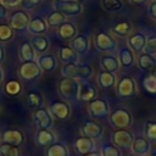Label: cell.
I'll return each mask as SVG.
<instances>
[{"label":"cell","instance_id":"obj_29","mask_svg":"<svg viewBox=\"0 0 156 156\" xmlns=\"http://www.w3.org/2000/svg\"><path fill=\"white\" fill-rule=\"evenodd\" d=\"M30 44L34 49L35 52H39V54H43L48 50L50 43H49V39L45 37V35H34L32 39H30Z\"/></svg>","mask_w":156,"mask_h":156},{"label":"cell","instance_id":"obj_42","mask_svg":"<svg viewBox=\"0 0 156 156\" xmlns=\"http://www.w3.org/2000/svg\"><path fill=\"white\" fill-rule=\"evenodd\" d=\"M144 52L150 55H156V35H151L146 39V45L144 49Z\"/></svg>","mask_w":156,"mask_h":156},{"label":"cell","instance_id":"obj_27","mask_svg":"<svg viewBox=\"0 0 156 156\" xmlns=\"http://www.w3.org/2000/svg\"><path fill=\"white\" fill-rule=\"evenodd\" d=\"M74 147H76L77 152H79L82 155L89 154L94 150V140L89 139L87 136H80L74 141Z\"/></svg>","mask_w":156,"mask_h":156},{"label":"cell","instance_id":"obj_51","mask_svg":"<svg viewBox=\"0 0 156 156\" xmlns=\"http://www.w3.org/2000/svg\"><path fill=\"white\" fill-rule=\"evenodd\" d=\"M151 76H154V77H156V66L151 69Z\"/></svg>","mask_w":156,"mask_h":156},{"label":"cell","instance_id":"obj_33","mask_svg":"<svg viewBox=\"0 0 156 156\" xmlns=\"http://www.w3.org/2000/svg\"><path fill=\"white\" fill-rule=\"evenodd\" d=\"M63 22H66V16L56 10H54L52 12H50L48 15V18H46V23L48 26L50 27H60Z\"/></svg>","mask_w":156,"mask_h":156},{"label":"cell","instance_id":"obj_28","mask_svg":"<svg viewBox=\"0 0 156 156\" xmlns=\"http://www.w3.org/2000/svg\"><path fill=\"white\" fill-rule=\"evenodd\" d=\"M136 63H138L140 69L149 71L156 66V57L154 55H150L146 52H140L138 58H136Z\"/></svg>","mask_w":156,"mask_h":156},{"label":"cell","instance_id":"obj_52","mask_svg":"<svg viewBox=\"0 0 156 156\" xmlns=\"http://www.w3.org/2000/svg\"><path fill=\"white\" fill-rule=\"evenodd\" d=\"M149 156H156V151H154V152H150V154H149Z\"/></svg>","mask_w":156,"mask_h":156},{"label":"cell","instance_id":"obj_25","mask_svg":"<svg viewBox=\"0 0 156 156\" xmlns=\"http://www.w3.org/2000/svg\"><path fill=\"white\" fill-rule=\"evenodd\" d=\"M112 33L118 35V37H129L132 34V30H133V27H132V23L127 20H123V21H118L116 22L112 28H111Z\"/></svg>","mask_w":156,"mask_h":156},{"label":"cell","instance_id":"obj_45","mask_svg":"<svg viewBox=\"0 0 156 156\" xmlns=\"http://www.w3.org/2000/svg\"><path fill=\"white\" fill-rule=\"evenodd\" d=\"M147 11H149V16H150L152 20L156 21V1H152V2L149 5Z\"/></svg>","mask_w":156,"mask_h":156},{"label":"cell","instance_id":"obj_47","mask_svg":"<svg viewBox=\"0 0 156 156\" xmlns=\"http://www.w3.org/2000/svg\"><path fill=\"white\" fill-rule=\"evenodd\" d=\"M5 60V49H4V45L0 41V63Z\"/></svg>","mask_w":156,"mask_h":156},{"label":"cell","instance_id":"obj_14","mask_svg":"<svg viewBox=\"0 0 156 156\" xmlns=\"http://www.w3.org/2000/svg\"><path fill=\"white\" fill-rule=\"evenodd\" d=\"M104 133V128L100 123L93 121V119H89V121H85L84 124L82 126V134L83 136H87L89 139H99Z\"/></svg>","mask_w":156,"mask_h":156},{"label":"cell","instance_id":"obj_16","mask_svg":"<svg viewBox=\"0 0 156 156\" xmlns=\"http://www.w3.org/2000/svg\"><path fill=\"white\" fill-rule=\"evenodd\" d=\"M146 39H147V37L143 32H135V33H133L128 37L127 43H128V46L132 49L133 52L140 54L145 49Z\"/></svg>","mask_w":156,"mask_h":156},{"label":"cell","instance_id":"obj_1","mask_svg":"<svg viewBox=\"0 0 156 156\" xmlns=\"http://www.w3.org/2000/svg\"><path fill=\"white\" fill-rule=\"evenodd\" d=\"M79 89H80V83L76 78L65 77L58 83V91L61 96L66 99L67 101L77 100L79 95Z\"/></svg>","mask_w":156,"mask_h":156},{"label":"cell","instance_id":"obj_53","mask_svg":"<svg viewBox=\"0 0 156 156\" xmlns=\"http://www.w3.org/2000/svg\"><path fill=\"white\" fill-rule=\"evenodd\" d=\"M151 1H156V0H151Z\"/></svg>","mask_w":156,"mask_h":156},{"label":"cell","instance_id":"obj_23","mask_svg":"<svg viewBox=\"0 0 156 156\" xmlns=\"http://www.w3.org/2000/svg\"><path fill=\"white\" fill-rule=\"evenodd\" d=\"M55 140H56V136L50 129H38L37 135H35V143L39 146L48 147L51 144H54Z\"/></svg>","mask_w":156,"mask_h":156},{"label":"cell","instance_id":"obj_44","mask_svg":"<svg viewBox=\"0 0 156 156\" xmlns=\"http://www.w3.org/2000/svg\"><path fill=\"white\" fill-rule=\"evenodd\" d=\"M0 2L5 6V7H15L17 5L21 4V0H0Z\"/></svg>","mask_w":156,"mask_h":156},{"label":"cell","instance_id":"obj_10","mask_svg":"<svg viewBox=\"0 0 156 156\" xmlns=\"http://www.w3.org/2000/svg\"><path fill=\"white\" fill-rule=\"evenodd\" d=\"M41 73V69L37 61H23L22 65L18 68V74L21 78L26 80H30L34 78H38Z\"/></svg>","mask_w":156,"mask_h":156},{"label":"cell","instance_id":"obj_38","mask_svg":"<svg viewBox=\"0 0 156 156\" xmlns=\"http://www.w3.org/2000/svg\"><path fill=\"white\" fill-rule=\"evenodd\" d=\"M0 155L1 156H20V149L18 146L2 143L0 144Z\"/></svg>","mask_w":156,"mask_h":156},{"label":"cell","instance_id":"obj_32","mask_svg":"<svg viewBox=\"0 0 156 156\" xmlns=\"http://www.w3.org/2000/svg\"><path fill=\"white\" fill-rule=\"evenodd\" d=\"M45 155L46 156H68V149L66 147L65 144L55 141L54 144L48 146Z\"/></svg>","mask_w":156,"mask_h":156},{"label":"cell","instance_id":"obj_46","mask_svg":"<svg viewBox=\"0 0 156 156\" xmlns=\"http://www.w3.org/2000/svg\"><path fill=\"white\" fill-rule=\"evenodd\" d=\"M7 17V7H5L1 2H0V20H4Z\"/></svg>","mask_w":156,"mask_h":156},{"label":"cell","instance_id":"obj_54","mask_svg":"<svg viewBox=\"0 0 156 156\" xmlns=\"http://www.w3.org/2000/svg\"><path fill=\"white\" fill-rule=\"evenodd\" d=\"M133 156H135V155H133Z\"/></svg>","mask_w":156,"mask_h":156},{"label":"cell","instance_id":"obj_48","mask_svg":"<svg viewBox=\"0 0 156 156\" xmlns=\"http://www.w3.org/2000/svg\"><path fill=\"white\" fill-rule=\"evenodd\" d=\"M128 1L133 5H143V4L146 2V0H128Z\"/></svg>","mask_w":156,"mask_h":156},{"label":"cell","instance_id":"obj_24","mask_svg":"<svg viewBox=\"0 0 156 156\" xmlns=\"http://www.w3.org/2000/svg\"><path fill=\"white\" fill-rule=\"evenodd\" d=\"M58 58L63 63H78L79 55L71 46H62L58 50Z\"/></svg>","mask_w":156,"mask_h":156},{"label":"cell","instance_id":"obj_31","mask_svg":"<svg viewBox=\"0 0 156 156\" xmlns=\"http://www.w3.org/2000/svg\"><path fill=\"white\" fill-rule=\"evenodd\" d=\"M96 96V89L90 85V84H80V89H79V95L78 99L82 101H91L94 100Z\"/></svg>","mask_w":156,"mask_h":156},{"label":"cell","instance_id":"obj_34","mask_svg":"<svg viewBox=\"0 0 156 156\" xmlns=\"http://www.w3.org/2000/svg\"><path fill=\"white\" fill-rule=\"evenodd\" d=\"M144 136L151 143L156 141V121H146L144 124Z\"/></svg>","mask_w":156,"mask_h":156},{"label":"cell","instance_id":"obj_37","mask_svg":"<svg viewBox=\"0 0 156 156\" xmlns=\"http://www.w3.org/2000/svg\"><path fill=\"white\" fill-rule=\"evenodd\" d=\"M27 102L30 107H41L43 105V98H41V94L38 93V91H30L28 93L27 95Z\"/></svg>","mask_w":156,"mask_h":156},{"label":"cell","instance_id":"obj_30","mask_svg":"<svg viewBox=\"0 0 156 156\" xmlns=\"http://www.w3.org/2000/svg\"><path fill=\"white\" fill-rule=\"evenodd\" d=\"M20 57L22 61H35V51L30 41H23L20 46Z\"/></svg>","mask_w":156,"mask_h":156},{"label":"cell","instance_id":"obj_22","mask_svg":"<svg viewBox=\"0 0 156 156\" xmlns=\"http://www.w3.org/2000/svg\"><path fill=\"white\" fill-rule=\"evenodd\" d=\"M57 35L62 40H72L77 35V27H76V24L73 22H71V21L63 22L58 27V29H57Z\"/></svg>","mask_w":156,"mask_h":156},{"label":"cell","instance_id":"obj_40","mask_svg":"<svg viewBox=\"0 0 156 156\" xmlns=\"http://www.w3.org/2000/svg\"><path fill=\"white\" fill-rule=\"evenodd\" d=\"M101 156H122L119 147L113 144H106L101 147Z\"/></svg>","mask_w":156,"mask_h":156},{"label":"cell","instance_id":"obj_11","mask_svg":"<svg viewBox=\"0 0 156 156\" xmlns=\"http://www.w3.org/2000/svg\"><path fill=\"white\" fill-rule=\"evenodd\" d=\"M30 18L29 15L24 10H16L10 15V27L13 30H23L27 29Z\"/></svg>","mask_w":156,"mask_h":156},{"label":"cell","instance_id":"obj_2","mask_svg":"<svg viewBox=\"0 0 156 156\" xmlns=\"http://www.w3.org/2000/svg\"><path fill=\"white\" fill-rule=\"evenodd\" d=\"M61 73L63 77L76 78V79H85L91 77L93 67L90 65H80V63H65Z\"/></svg>","mask_w":156,"mask_h":156},{"label":"cell","instance_id":"obj_18","mask_svg":"<svg viewBox=\"0 0 156 156\" xmlns=\"http://www.w3.org/2000/svg\"><path fill=\"white\" fill-rule=\"evenodd\" d=\"M27 30L34 35H43L48 30V23L43 17L35 16V17L30 18L28 27H27Z\"/></svg>","mask_w":156,"mask_h":156},{"label":"cell","instance_id":"obj_17","mask_svg":"<svg viewBox=\"0 0 156 156\" xmlns=\"http://www.w3.org/2000/svg\"><path fill=\"white\" fill-rule=\"evenodd\" d=\"M100 65L102 67L104 71L110 72V73H117L121 68L119 61L117 58V56L112 55V54H105L100 57Z\"/></svg>","mask_w":156,"mask_h":156},{"label":"cell","instance_id":"obj_7","mask_svg":"<svg viewBox=\"0 0 156 156\" xmlns=\"http://www.w3.org/2000/svg\"><path fill=\"white\" fill-rule=\"evenodd\" d=\"M88 112L93 118H105L110 115V106L106 100L95 98L94 100L89 101L88 105Z\"/></svg>","mask_w":156,"mask_h":156},{"label":"cell","instance_id":"obj_41","mask_svg":"<svg viewBox=\"0 0 156 156\" xmlns=\"http://www.w3.org/2000/svg\"><path fill=\"white\" fill-rule=\"evenodd\" d=\"M143 87L147 93L156 94V77H154L151 74L145 77L143 80Z\"/></svg>","mask_w":156,"mask_h":156},{"label":"cell","instance_id":"obj_19","mask_svg":"<svg viewBox=\"0 0 156 156\" xmlns=\"http://www.w3.org/2000/svg\"><path fill=\"white\" fill-rule=\"evenodd\" d=\"M37 63L44 72H54L57 67V58L52 54H41L37 58Z\"/></svg>","mask_w":156,"mask_h":156},{"label":"cell","instance_id":"obj_8","mask_svg":"<svg viewBox=\"0 0 156 156\" xmlns=\"http://www.w3.org/2000/svg\"><path fill=\"white\" fill-rule=\"evenodd\" d=\"M133 140H134V135L130 130H128V128H117L112 133V143L119 149L130 147Z\"/></svg>","mask_w":156,"mask_h":156},{"label":"cell","instance_id":"obj_43","mask_svg":"<svg viewBox=\"0 0 156 156\" xmlns=\"http://www.w3.org/2000/svg\"><path fill=\"white\" fill-rule=\"evenodd\" d=\"M43 0H21V6L24 9V10H32L34 9L35 6H38Z\"/></svg>","mask_w":156,"mask_h":156},{"label":"cell","instance_id":"obj_12","mask_svg":"<svg viewBox=\"0 0 156 156\" xmlns=\"http://www.w3.org/2000/svg\"><path fill=\"white\" fill-rule=\"evenodd\" d=\"M130 150H132V154L135 156H146L151 152V144L144 135L134 136Z\"/></svg>","mask_w":156,"mask_h":156},{"label":"cell","instance_id":"obj_5","mask_svg":"<svg viewBox=\"0 0 156 156\" xmlns=\"http://www.w3.org/2000/svg\"><path fill=\"white\" fill-rule=\"evenodd\" d=\"M136 83L135 80L129 77V76H124L122 77L117 83H116V94L118 98L121 99H129L133 98L136 94Z\"/></svg>","mask_w":156,"mask_h":156},{"label":"cell","instance_id":"obj_6","mask_svg":"<svg viewBox=\"0 0 156 156\" xmlns=\"http://www.w3.org/2000/svg\"><path fill=\"white\" fill-rule=\"evenodd\" d=\"M110 122L116 129L117 128H128L133 123V116L127 108L119 107L110 113Z\"/></svg>","mask_w":156,"mask_h":156},{"label":"cell","instance_id":"obj_9","mask_svg":"<svg viewBox=\"0 0 156 156\" xmlns=\"http://www.w3.org/2000/svg\"><path fill=\"white\" fill-rule=\"evenodd\" d=\"M52 116L46 107H38L33 113V119L38 129H50L52 126Z\"/></svg>","mask_w":156,"mask_h":156},{"label":"cell","instance_id":"obj_13","mask_svg":"<svg viewBox=\"0 0 156 156\" xmlns=\"http://www.w3.org/2000/svg\"><path fill=\"white\" fill-rule=\"evenodd\" d=\"M49 111H50L52 117L58 118V119H66V118L69 117V113H71L69 105L66 101H62V100L52 101L49 106Z\"/></svg>","mask_w":156,"mask_h":156},{"label":"cell","instance_id":"obj_4","mask_svg":"<svg viewBox=\"0 0 156 156\" xmlns=\"http://www.w3.org/2000/svg\"><path fill=\"white\" fill-rule=\"evenodd\" d=\"M94 45L101 52H113L117 49V40L107 32H98L94 35Z\"/></svg>","mask_w":156,"mask_h":156},{"label":"cell","instance_id":"obj_50","mask_svg":"<svg viewBox=\"0 0 156 156\" xmlns=\"http://www.w3.org/2000/svg\"><path fill=\"white\" fill-rule=\"evenodd\" d=\"M2 79H4V73H2V69H1V67H0V84H1Z\"/></svg>","mask_w":156,"mask_h":156},{"label":"cell","instance_id":"obj_39","mask_svg":"<svg viewBox=\"0 0 156 156\" xmlns=\"http://www.w3.org/2000/svg\"><path fill=\"white\" fill-rule=\"evenodd\" d=\"M13 38V29L10 27V24L1 23L0 24V41L6 43Z\"/></svg>","mask_w":156,"mask_h":156},{"label":"cell","instance_id":"obj_21","mask_svg":"<svg viewBox=\"0 0 156 156\" xmlns=\"http://www.w3.org/2000/svg\"><path fill=\"white\" fill-rule=\"evenodd\" d=\"M2 141L6 143V144H10V145L20 146L24 141V134L21 130H17V129H9V130L4 132Z\"/></svg>","mask_w":156,"mask_h":156},{"label":"cell","instance_id":"obj_36","mask_svg":"<svg viewBox=\"0 0 156 156\" xmlns=\"http://www.w3.org/2000/svg\"><path fill=\"white\" fill-rule=\"evenodd\" d=\"M101 6L107 12H116L122 10L123 2L122 0H101Z\"/></svg>","mask_w":156,"mask_h":156},{"label":"cell","instance_id":"obj_15","mask_svg":"<svg viewBox=\"0 0 156 156\" xmlns=\"http://www.w3.org/2000/svg\"><path fill=\"white\" fill-rule=\"evenodd\" d=\"M117 58L119 61L121 67H123V68H130L136 62L135 55H134V52L132 51V49L128 45H123V46H121L118 49Z\"/></svg>","mask_w":156,"mask_h":156},{"label":"cell","instance_id":"obj_49","mask_svg":"<svg viewBox=\"0 0 156 156\" xmlns=\"http://www.w3.org/2000/svg\"><path fill=\"white\" fill-rule=\"evenodd\" d=\"M83 156H101V154H100V152H95V151H91V152H89V154H85V155H83Z\"/></svg>","mask_w":156,"mask_h":156},{"label":"cell","instance_id":"obj_26","mask_svg":"<svg viewBox=\"0 0 156 156\" xmlns=\"http://www.w3.org/2000/svg\"><path fill=\"white\" fill-rule=\"evenodd\" d=\"M98 84L100 88H104V89H108V88H113L117 83V79H116V76L113 73H110V72H106V71H102L98 74Z\"/></svg>","mask_w":156,"mask_h":156},{"label":"cell","instance_id":"obj_20","mask_svg":"<svg viewBox=\"0 0 156 156\" xmlns=\"http://www.w3.org/2000/svg\"><path fill=\"white\" fill-rule=\"evenodd\" d=\"M71 48L78 54V55H84L89 50V38L85 34H77L72 40H71Z\"/></svg>","mask_w":156,"mask_h":156},{"label":"cell","instance_id":"obj_3","mask_svg":"<svg viewBox=\"0 0 156 156\" xmlns=\"http://www.w3.org/2000/svg\"><path fill=\"white\" fill-rule=\"evenodd\" d=\"M54 10L63 13L66 17H76L82 13L83 5L79 0H55Z\"/></svg>","mask_w":156,"mask_h":156},{"label":"cell","instance_id":"obj_35","mask_svg":"<svg viewBox=\"0 0 156 156\" xmlns=\"http://www.w3.org/2000/svg\"><path fill=\"white\" fill-rule=\"evenodd\" d=\"M5 91L10 96H17L22 91V84L18 80H15V79L9 80L5 85Z\"/></svg>","mask_w":156,"mask_h":156}]
</instances>
